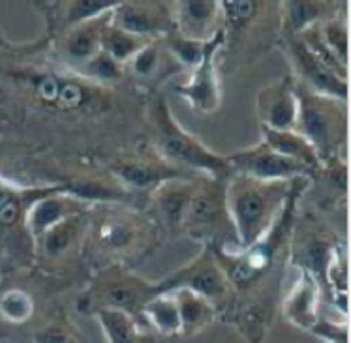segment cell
<instances>
[{
    "label": "cell",
    "instance_id": "5",
    "mask_svg": "<svg viewBox=\"0 0 351 343\" xmlns=\"http://www.w3.org/2000/svg\"><path fill=\"white\" fill-rule=\"evenodd\" d=\"M226 186L228 180L207 177L197 180L180 233L208 248H239L226 203Z\"/></svg>",
    "mask_w": 351,
    "mask_h": 343
},
{
    "label": "cell",
    "instance_id": "24",
    "mask_svg": "<svg viewBox=\"0 0 351 343\" xmlns=\"http://www.w3.org/2000/svg\"><path fill=\"white\" fill-rule=\"evenodd\" d=\"M261 137H263V143L269 149H273L274 152H278L280 156L289 157L293 162L306 165L314 173H317L323 167L319 157H317L315 151L312 149V144L299 131H295V129L280 131V129H271L267 128V126H261Z\"/></svg>",
    "mask_w": 351,
    "mask_h": 343
},
{
    "label": "cell",
    "instance_id": "3",
    "mask_svg": "<svg viewBox=\"0 0 351 343\" xmlns=\"http://www.w3.org/2000/svg\"><path fill=\"white\" fill-rule=\"evenodd\" d=\"M154 231L151 222L132 208H106L86 229V244L108 266H124L149 250Z\"/></svg>",
    "mask_w": 351,
    "mask_h": 343
},
{
    "label": "cell",
    "instance_id": "10",
    "mask_svg": "<svg viewBox=\"0 0 351 343\" xmlns=\"http://www.w3.org/2000/svg\"><path fill=\"white\" fill-rule=\"evenodd\" d=\"M282 43L293 68L291 75L299 85L327 98L348 101V79L337 75L322 60H317L299 36H284Z\"/></svg>",
    "mask_w": 351,
    "mask_h": 343
},
{
    "label": "cell",
    "instance_id": "13",
    "mask_svg": "<svg viewBox=\"0 0 351 343\" xmlns=\"http://www.w3.org/2000/svg\"><path fill=\"white\" fill-rule=\"evenodd\" d=\"M111 177L126 192L152 193L165 182L179 179H190V173L173 167L154 152V156H130L121 157L109 165Z\"/></svg>",
    "mask_w": 351,
    "mask_h": 343
},
{
    "label": "cell",
    "instance_id": "4",
    "mask_svg": "<svg viewBox=\"0 0 351 343\" xmlns=\"http://www.w3.org/2000/svg\"><path fill=\"white\" fill-rule=\"evenodd\" d=\"M297 98H299V114H297L295 131H299L312 144L322 165L337 162L338 154L344 149L348 139L346 101L315 94L299 83H297Z\"/></svg>",
    "mask_w": 351,
    "mask_h": 343
},
{
    "label": "cell",
    "instance_id": "8",
    "mask_svg": "<svg viewBox=\"0 0 351 343\" xmlns=\"http://www.w3.org/2000/svg\"><path fill=\"white\" fill-rule=\"evenodd\" d=\"M156 289L158 293L177 291V289L194 291L203 298H207L210 304H215L218 314H222L231 302L230 281L208 246H203V251L186 266L156 281Z\"/></svg>",
    "mask_w": 351,
    "mask_h": 343
},
{
    "label": "cell",
    "instance_id": "21",
    "mask_svg": "<svg viewBox=\"0 0 351 343\" xmlns=\"http://www.w3.org/2000/svg\"><path fill=\"white\" fill-rule=\"evenodd\" d=\"M94 317L108 343H158L143 322L121 309H96Z\"/></svg>",
    "mask_w": 351,
    "mask_h": 343
},
{
    "label": "cell",
    "instance_id": "36",
    "mask_svg": "<svg viewBox=\"0 0 351 343\" xmlns=\"http://www.w3.org/2000/svg\"><path fill=\"white\" fill-rule=\"evenodd\" d=\"M4 42V38H2V32H0V43Z\"/></svg>",
    "mask_w": 351,
    "mask_h": 343
},
{
    "label": "cell",
    "instance_id": "29",
    "mask_svg": "<svg viewBox=\"0 0 351 343\" xmlns=\"http://www.w3.org/2000/svg\"><path fill=\"white\" fill-rule=\"evenodd\" d=\"M164 57H167V51H165L162 40H151L145 43L143 49L139 51L128 64L124 66V70H128L134 79L151 83L162 75L160 72L164 68Z\"/></svg>",
    "mask_w": 351,
    "mask_h": 343
},
{
    "label": "cell",
    "instance_id": "22",
    "mask_svg": "<svg viewBox=\"0 0 351 343\" xmlns=\"http://www.w3.org/2000/svg\"><path fill=\"white\" fill-rule=\"evenodd\" d=\"M329 2H306V0H287L280 2L278 17L280 30L284 36H299L304 30L312 29L330 17Z\"/></svg>",
    "mask_w": 351,
    "mask_h": 343
},
{
    "label": "cell",
    "instance_id": "14",
    "mask_svg": "<svg viewBox=\"0 0 351 343\" xmlns=\"http://www.w3.org/2000/svg\"><path fill=\"white\" fill-rule=\"evenodd\" d=\"M256 109L261 126L271 129H295L299 114L297 83L291 73H287L271 85L263 86L256 98Z\"/></svg>",
    "mask_w": 351,
    "mask_h": 343
},
{
    "label": "cell",
    "instance_id": "33",
    "mask_svg": "<svg viewBox=\"0 0 351 343\" xmlns=\"http://www.w3.org/2000/svg\"><path fill=\"white\" fill-rule=\"evenodd\" d=\"M34 315V301L25 289H10L0 296V317L12 325H23Z\"/></svg>",
    "mask_w": 351,
    "mask_h": 343
},
{
    "label": "cell",
    "instance_id": "18",
    "mask_svg": "<svg viewBox=\"0 0 351 343\" xmlns=\"http://www.w3.org/2000/svg\"><path fill=\"white\" fill-rule=\"evenodd\" d=\"M111 15V14H109ZM109 15H104L100 19L83 23L77 27L64 30L60 34V53L70 62V70H77L96 57L101 51V34L109 21Z\"/></svg>",
    "mask_w": 351,
    "mask_h": 343
},
{
    "label": "cell",
    "instance_id": "12",
    "mask_svg": "<svg viewBox=\"0 0 351 343\" xmlns=\"http://www.w3.org/2000/svg\"><path fill=\"white\" fill-rule=\"evenodd\" d=\"M111 23L143 40H162L175 30L171 2H121L111 12Z\"/></svg>",
    "mask_w": 351,
    "mask_h": 343
},
{
    "label": "cell",
    "instance_id": "23",
    "mask_svg": "<svg viewBox=\"0 0 351 343\" xmlns=\"http://www.w3.org/2000/svg\"><path fill=\"white\" fill-rule=\"evenodd\" d=\"M173 293L177 296V304H179L180 336H197L216 321L218 309L201 294L188 291V289H177Z\"/></svg>",
    "mask_w": 351,
    "mask_h": 343
},
{
    "label": "cell",
    "instance_id": "25",
    "mask_svg": "<svg viewBox=\"0 0 351 343\" xmlns=\"http://www.w3.org/2000/svg\"><path fill=\"white\" fill-rule=\"evenodd\" d=\"M143 322L164 338L180 336V314L177 296L173 291L158 293L143 307Z\"/></svg>",
    "mask_w": 351,
    "mask_h": 343
},
{
    "label": "cell",
    "instance_id": "6",
    "mask_svg": "<svg viewBox=\"0 0 351 343\" xmlns=\"http://www.w3.org/2000/svg\"><path fill=\"white\" fill-rule=\"evenodd\" d=\"M32 100L57 113L106 109V86L94 85L73 70H34L25 75Z\"/></svg>",
    "mask_w": 351,
    "mask_h": 343
},
{
    "label": "cell",
    "instance_id": "35",
    "mask_svg": "<svg viewBox=\"0 0 351 343\" xmlns=\"http://www.w3.org/2000/svg\"><path fill=\"white\" fill-rule=\"evenodd\" d=\"M34 343H79L72 330L62 325H49L45 329L38 330L32 336Z\"/></svg>",
    "mask_w": 351,
    "mask_h": 343
},
{
    "label": "cell",
    "instance_id": "15",
    "mask_svg": "<svg viewBox=\"0 0 351 343\" xmlns=\"http://www.w3.org/2000/svg\"><path fill=\"white\" fill-rule=\"evenodd\" d=\"M175 30L195 42H208L222 30V10L215 0H180L171 2Z\"/></svg>",
    "mask_w": 351,
    "mask_h": 343
},
{
    "label": "cell",
    "instance_id": "31",
    "mask_svg": "<svg viewBox=\"0 0 351 343\" xmlns=\"http://www.w3.org/2000/svg\"><path fill=\"white\" fill-rule=\"evenodd\" d=\"M124 72H126L124 66L119 64L104 51H100L96 57H93L88 62L75 70V73L85 77L86 81H90L94 85L106 86V88H111V85L119 83L124 77Z\"/></svg>",
    "mask_w": 351,
    "mask_h": 343
},
{
    "label": "cell",
    "instance_id": "20",
    "mask_svg": "<svg viewBox=\"0 0 351 343\" xmlns=\"http://www.w3.org/2000/svg\"><path fill=\"white\" fill-rule=\"evenodd\" d=\"M58 190H62V184L38 188V190H17L0 179V233H14L19 229L27 231L25 220H27L30 205L49 193L58 192Z\"/></svg>",
    "mask_w": 351,
    "mask_h": 343
},
{
    "label": "cell",
    "instance_id": "27",
    "mask_svg": "<svg viewBox=\"0 0 351 343\" xmlns=\"http://www.w3.org/2000/svg\"><path fill=\"white\" fill-rule=\"evenodd\" d=\"M117 4H119V0H75V2H60L55 6L62 12L60 27L64 32L72 27L109 15L115 10Z\"/></svg>",
    "mask_w": 351,
    "mask_h": 343
},
{
    "label": "cell",
    "instance_id": "1",
    "mask_svg": "<svg viewBox=\"0 0 351 343\" xmlns=\"http://www.w3.org/2000/svg\"><path fill=\"white\" fill-rule=\"evenodd\" d=\"M308 179L267 180L233 175L226 186V203L239 248H248L271 231L297 188Z\"/></svg>",
    "mask_w": 351,
    "mask_h": 343
},
{
    "label": "cell",
    "instance_id": "17",
    "mask_svg": "<svg viewBox=\"0 0 351 343\" xmlns=\"http://www.w3.org/2000/svg\"><path fill=\"white\" fill-rule=\"evenodd\" d=\"M83 212H85V203L64 193V188H62L58 192L49 193L42 199L34 201L27 212L25 225H27L30 238L36 242L45 231H49L51 227H55L57 223L64 222L72 216L83 214Z\"/></svg>",
    "mask_w": 351,
    "mask_h": 343
},
{
    "label": "cell",
    "instance_id": "34",
    "mask_svg": "<svg viewBox=\"0 0 351 343\" xmlns=\"http://www.w3.org/2000/svg\"><path fill=\"white\" fill-rule=\"evenodd\" d=\"M308 332L325 343H348V321L344 317L335 319L322 312Z\"/></svg>",
    "mask_w": 351,
    "mask_h": 343
},
{
    "label": "cell",
    "instance_id": "28",
    "mask_svg": "<svg viewBox=\"0 0 351 343\" xmlns=\"http://www.w3.org/2000/svg\"><path fill=\"white\" fill-rule=\"evenodd\" d=\"M147 42H151V40L137 38L115 27L111 23V15H109V21L106 25V29H104V34H101V51L108 53L109 57L117 60L119 64H128L130 60L143 49V45Z\"/></svg>",
    "mask_w": 351,
    "mask_h": 343
},
{
    "label": "cell",
    "instance_id": "30",
    "mask_svg": "<svg viewBox=\"0 0 351 343\" xmlns=\"http://www.w3.org/2000/svg\"><path fill=\"white\" fill-rule=\"evenodd\" d=\"M208 42H195V40H190V38L180 36L177 30H173L171 34L162 38L165 51L169 53V57L177 62L180 70L182 68L192 70V68L199 64L203 57H205V53H207Z\"/></svg>",
    "mask_w": 351,
    "mask_h": 343
},
{
    "label": "cell",
    "instance_id": "2",
    "mask_svg": "<svg viewBox=\"0 0 351 343\" xmlns=\"http://www.w3.org/2000/svg\"><path fill=\"white\" fill-rule=\"evenodd\" d=\"M149 118L154 131L156 154L164 162L186 173L188 169L197 171L207 179L230 180L233 177L228 156L210 151L194 134L182 128L164 96L158 94L156 98H152Z\"/></svg>",
    "mask_w": 351,
    "mask_h": 343
},
{
    "label": "cell",
    "instance_id": "9",
    "mask_svg": "<svg viewBox=\"0 0 351 343\" xmlns=\"http://www.w3.org/2000/svg\"><path fill=\"white\" fill-rule=\"evenodd\" d=\"M223 51V32H216L208 42L207 53L199 64L190 70L186 81L177 85L175 92L188 101L192 111L210 114L222 103L220 83V53Z\"/></svg>",
    "mask_w": 351,
    "mask_h": 343
},
{
    "label": "cell",
    "instance_id": "32",
    "mask_svg": "<svg viewBox=\"0 0 351 343\" xmlns=\"http://www.w3.org/2000/svg\"><path fill=\"white\" fill-rule=\"evenodd\" d=\"M317 34H319V40L330 55L337 58L344 68H348L350 36H348V25H346L344 19L342 17H329L327 21L317 25Z\"/></svg>",
    "mask_w": 351,
    "mask_h": 343
},
{
    "label": "cell",
    "instance_id": "11",
    "mask_svg": "<svg viewBox=\"0 0 351 343\" xmlns=\"http://www.w3.org/2000/svg\"><path fill=\"white\" fill-rule=\"evenodd\" d=\"M228 160H230L233 175H244V177L267 180V182L315 177V173L306 165L280 156L278 152L269 149L263 141L258 147H250V149L230 154Z\"/></svg>",
    "mask_w": 351,
    "mask_h": 343
},
{
    "label": "cell",
    "instance_id": "16",
    "mask_svg": "<svg viewBox=\"0 0 351 343\" xmlns=\"http://www.w3.org/2000/svg\"><path fill=\"white\" fill-rule=\"evenodd\" d=\"M295 270H297V278L287 289L282 301V309L287 321L297 329L308 332L322 314V289L308 272L302 268H295Z\"/></svg>",
    "mask_w": 351,
    "mask_h": 343
},
{
    "label": "cell",
    "instance_id": "7",
    "mask_svg": "<svg viewBox=\"0 0 351 343\" xmlns=\"http://www.w3.org/2000/svg\"><path fill=\"white\" fill-rule=\"evenodd\" d=\"M156 294V281H147L126 266H106L88 294L81 298V307L90 314L96 309H121L143 322L145 304Z\"/></svg>",
    "mask_w": 351,
    "mask_h": 343
},
{
    "label": "cell",
    "instance_id": "19",
    "mask_svg": "<svg viewBox=\"0 0 351 343\" xmlns=\"http://www.w3.org/2000/svg\"><path fill=\"white\" fill-rule=\"evenodd\" d=\"M197 180L179 179L165 182L151 193L152 205L156 208L160 220L169 231L180 233L190 201L195 192Z\"/></svg>",
    "mask_w": 351,
    "mask_h": 343
},
{
    "label": "cell",
    "instance_id": "26",
    "mask_svg": "<svg viewBox=\"0 0 351 343\" xmlns=\"http://www.w3.org/2000/svg\"><path fill=\"white\" fill-rule=\"evenodd\" d=\"M85 214V212H83ZM83 214L72 216L64 222L57 223L55 227H51L49 231H45L36 242L42 244V251L45 257L58 259L66 255V251H70L75 244V238L81 236V229H83V222L81 218Z\"/></svg>",
    "mask_w": 351,
    "mask_h": 343
}]
</instances>
